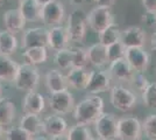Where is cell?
I'll use <instances>...</instances> for the list:
<instances>
[{
    "label": "cell",
    "mask_w": 156,
    "mask_h": 140,
    "mask_svg": "<svg viewBox=\"0 0 156 140\" xmlns=\"http://www.w3.org/2000/svg\"><path fill=\"white\" fill-rule=\"evenodd\" d=\"M19 126L27 131L32 137L41 135L43 133V119L40 114L25 113L21 116L19 121Z\"/></svg>",
    "instance_id": "obj_20"
},
{
    "label": "cell",
    "mask_w": 156,
    "mask_h": 140,
    "mask_svg": "<svg viewBox=\"0 0 156 140\" xmlns=\"http://www.w3.org/2000/svg\"><path fill=\"white\" fill-rule=\"evenodd\" d=\"M19 66V63L14 61L11 56H5L0 54V82L14 83Z\"/></svg>",
    "instance_id": "obj_21"
},
{
    "label": "cell",
    "mask_w": 156,
    "mask_h": 140,
    "mask_svg": "<svg viewBox=\"0 0 156 140\" xmlns=\"http://www.w3.org/2000/svg\"><path fill=\"white\" fill-rule=\"evenodd\" d=\"M121 29L118 23L113 22L111 23L107 28H105L103 32L98 34V40L99 43H101L103 46L108 47L115 42H119L121 40Z\"/></svg>",
    "instance_id": "obj_27"
},
{
    "label": "cell",
    "mask_w": 156,
    "mask_h": 140,
    "mask_svg": "<svg viewBox=\"0 0 156 140\" xmlns=\"http://www.w3.org/2000/svg\"><path fill=\"white\" fill-rule=\"evenodd\" d=\"M126 49L127 48L124 46V43L121 41L115 42V43H113V45L107 47V57H108L110 63L113 62V61L125 59V56H126Z\"/></svg>",
    "instance_id": "obj_33"
},
{
    "label": "cell",
    "mask_w": 156,
    "mask_h": 140,
    "mask_svg": "<svg viewBox=\"0 0 156 140\" xmlns=\"http://www.w3.org/2000/svg\"><path fill=\"white\" fill-rule=\"evenodd\" d=\"M87 21H89V27L99 34L105 28L110 26L111 23L114 22V18L110 7L96 6L87 14Z\"/></svg>",
    "instance_id": "obj_10"
},
{
    "label": "cell",
    "mask_w": 156,
    "mask_h": 140,
    "mask_svg": "<svg viewBox=\"0 0 156 140\" xmlns=\"http://www.w3.org/2000/svg\"><path fill=\"white\" fill-rule=\"evenodd\" d=\"M6 140H33V137L20 126H11L5 131Z\"/></svg>",
    "instance_id": "obj_34"
},
{
    "label": "cell",
    "mask_w": 156,
    "mask_h": 140,
    "mask_svg": "<svg viewBox=\"0 0 156 140\" xmlns=\"http://www.w3.org/2000/svg\"><path fill=\"white\" fill-rule=\"evenodd\" d=\"M142 6L146 12H156V0H142Z\"/></svg>",
    "instance_id": "obj_38"
},
{
    "label": "cell",
    "mask_w": 156,
    "mask_h": 140,
    "mask_svg": "<svg viewBox=\"0 0 156 140\" xmlns=\"http://www.w3.org/2000/svg\"><path fill=\"white\" fill-rule=\"evenodd\" d=\"M142 123L136 117H122L118 120V140H141Z\"/></svg>",
    "instance_id": "obj_7"
},
{
    "label": "cell",
    "mask_w": 156,
    "mask_h": 140,
    "mask_svg": "<svg viewBox=\"0 0 156 140\" xmlns=\"http://www.w3.org/2000/svg\"><path fill=\"white\" fill-rule=\"evenodd\" d=\"M149 83L150 82L148 81L147 76H146L143 73H135L134 74V76H133V78H132V81H130L129 84L136 90L137 92L142 93L143 91L146 90V88L148 87Z\"/></svg>",
    "instance_id": "obj_36"
},
{
    "label": "cell",
    "mask_w": 156,
    "mask_h": 140,
    "mask_svg": "<svg viewBox=\"0 0 156 140\" xmlns=\"http://www.w3.org/2000/svg\"><path fill=\"white\" fill-rule=\"evenodd\" d=\"M68 139L69 140H91L93 137L90 128L86 125L76 124L68 130Z\"/></svg>",
    "instance_id": "obj_30"
},
{
    "label": "cell",
    "mask_w": 156,
    "mask_h": 140,
    "mask_svg": "<svg viewBox=\"0 0 156 140\" xmlns=\"http://www.w3.org/2000/svg\"><path fill=\"white\" fill-rule=\"evenodd\" d=\"M22 56L26 60V63H29L32 66L46 63L48 59L47 47H34V48L25 49L22 52Z\"/></svg>",
    "instance_id": "obj_28"
},
{
    "label": "cell",
    "mask_w": 156,
    "mask_h": 140,
    "mask_svg": "<svg viewBox=\"0 0 156 140\" xmlns=\"http://www.w3.org/2000/svg\"><path fill=\"white\" fill-rule=\"evenodd\" d=\"M46 110V98L42 93L37 91L27 92L22 99V111L23 113L41 114Z\"/></svg>",
    "instance_id": "obj_16"
},
{
    "label": "cell",
    "mask_w": 156,
    "mask_h": 140,
    "mask_svg": "<svg viewBox=\"0 0 156 140\" xmlns=\"http://www.w3.org/2000/svg\"><path fill=\"white\" fill-rule=\"evenodd\" d=\"M125 59L128 61L135 73H144L150 63V56L144 47L127 48Z\"/></svg>",
    "instance_id": "obj_12"
},
{
    "label": "cell",
    "mask_w": 156,
    "mask_h": 140,
    "mask_svg": "<svg viewBox=\"0 0 156 140\" xmlns=\"http://www.w3.org/2000/svg\"><path fill=\"white\" fill-rule=\"evenodd\" d=\"M19 1H20V0H19Z\"/></svg>",
    "instance_id": "obj_51"
},
{
    "label": "cell",
    "mask_w": 156,
    "mask_h": 140,
    "mask_svg": "<svg viewBox=\"0 0 156 140\" xmlns=\"http://www.w3.org/2000/svg\"><path fill=\"white\" fill-rule=\"evenodd\" d=\"M1 95H2V87H1V83H0V97H2Z\"/></svg>",
    "instance_id": "obj_47"
},
{
    "label": "cell",
    "mask_w": 156,
    "mask_h": 140,
    "mask_svg": "<svg viewBox=\"0 0 156 140\" xmlns=\"http://www.w3.org/2000/svg\"><path fill=\"white\" fill-rule=\"evenodd\" d=\"M150 49L156 53V31L150 36Z\"/></svg>",
    "instance_id": "obj_40"
},
{
    "label": "cell",
    "mask_w": 156,
    "mask_h": 140,
    "mask_svg": "<svg viewBox=\"0 0 156 140\" xmlns=\"http://www.w3.org/2000/svg\"><path fill=\"white\" fill-rule=\"evenodd\" d=\"M146 32L141 27L130 26L121 32V42L126 48H134V47H144L146 45Z\"/></svg>",
    "instance_id": "obj_17"
},
{
    "label": "cell",
    "mask_w": 156,
    "mask_h": 140,
    "mask_svg": "<svg viewBox=\"0 0 156 140\" xmlns=\"http://www.w3.org/2000/svg\"><path fill=\"white\" fill-rule=\"evenodd\" d=\"M115 0H97V6H103V7H110L114 4Z\"/></svg>",
    "instance_id": "obj_39"
},
{
    "label": "cell",
    "mask_w": 156,
    "mask_h": 140,
    "mask_svg": "<svg viewBox=\"0 0 156 140\" xmlns=\"http://www.w3.org/2000/svg\"><path fill=\"white\" fill-rule=\"evenodd\" d=\"M91 140H101V139H99V138H92Z\"/></svg>",
    "instance_id": "obj_48"
},
{
    "label": "cell",
    "mask_w": 156,
    "mask_h": 140,
    "mask_svg": "<svg viewBox=\"0 0 156 140\" xmlns=\"http://www.w3.org/2000/svg\"><path fill=\"white\" fill-rule=\"evenodd\" d=\"M155 14H156V12H155Z\"/></svg>",
    "instance_id": "obj_50"
},
{
    "label": "cell",
    "mask_w": 156,
    "mask_h": 140,
    "mask_svg": "<svg viewBox=\"0 0 156 140\" xmlns=\"http://www.w3.org/2000/svg\"><path fill=\"white\" fill-rule=\"evenodd\" d=\"M72 57H73L72 47H68L55 53L54 63L62 70H70L72 68Z\"/></svg>",
    "instance_id": "obj_29"
},
{
    "label": "cell",
    "mask_w": 156,
    "mask_h": 140,
    "mask_svg": "<svg viewBox=\"0 0 156 140\" xmlns=\"http://www.w3.org/2000/svg\"><path fill=\"white\" fill-rule=\"evenodd\" d=\"M49 46V29L46 27H33L23 31L21 36V48L25 50L34 47Z\"/></svg>",
    "instance_id": "obj_8"
},
{
    "label": "cell",
    "mask_w": 156,
    "mask_h": 140,
    "mask_svg": "<svg viewBox=\"0 0 156 140\" xmlns=\"http://www.w3.org/2000/svg\"><path fill=\"white\" fill-rule=\"evenodd\" d=\"M65 76L69 87L76 90H85L90 77V71L80 68H71L70 70H68Z\"/></svg>",
    "instance_id": "obj_24"
},
{
    "label": "cell",
    "mask_w": 156,
    "mask_h": 140,
    "mask_svg": "<svg viewBox=\"0 0 156 140\" xmlns=\"http://www.w3.org/2000/svg\"><path fill=\"white\" fill-rule=\"evenodd\" d=\"M16 117V106L11 97H0V125L6 127L12 125Z\"/></svg>",
    "instance_id": "obj_22"
},
{
    "label": "cell",
    "mask_w": 156,
    "mask_h": 140,
    "mask_svg": "<svg viewBox=\"0 0 156 140\" xmlns=\"http://www.w3.org/2000/svg\"><path fill=\"white\" fill-rule=\"evenodd\" d=\"M108 73L112 80H115L120 83H130L135 71L130 67L128 61L126 59H121V60L111 62L110 67H108Z\"/></svg>",
    "instance_id": "obj_14"
},
{
    "label": "cell",
    "mask_w": 156,
    "mask_h": 140,
    "mask_svg": "<svg viewBox=\"0 0 156 140\" xmlns=\"http://www.w3.org/2000/svg\"><path fill=\"white\" fill-rule=\"evenodd\" d=\"M33 140H50L48 137H46V135H36V137H33Z\"/></svg>",
    "instance_id": "obj_42"
},
{
    "label": "cell",
    "mask_w": 156,
    "mask_h": 140,
    "mask_svg": "<svg viewBox=\"0 0 156 140\" xmlns=\"http://www.w3.org/2000/svg\"><path fill=\"white\" fill-rule=\"evenodd\" d=\"M143 104L148 109H156V82H150L141 93Z\"/></svg>",
    "instance_id": "obj_32"
},
{
    "label": "cell",
    "mask_w": 156,
    "mask_h": 140,
    "mask_svg": "<svg viewBox=\"0 0 156 140\" xmlns=\"http://www.w3.org/2000/svg\"><path fill=\"white\" fill-rule=\"evenodd\" d=\"M46 85L50 93L68 90V88H69L66 76L58 69H50L47 71Z\"/></svg>",
    "instance_id": "obj_19"
},
{
    "label": "cell",
    "mask_w": 156,
    "mask_h": 140,
    "mask_svg": "<svg viewBox=\"0 0 156 140\" xmlns=\"http://www.w3.org/2000/svg\"><path fill=\"white\" fill-rule=\"evenodd\" d=\"M68 123L59 114H49L43 118V133L50 138L68 133Z\"/></svg>",
    "instance_id": "obj_13"
},
{
    "label": "cell",
    "mask_w": 156,
    "mask_h": 140,
    "mask_svg": "<svg viewBox=\"0 0 156 140\" xmlns=\"http://www.w3.org/2000/svg\"><path fill=\"white\" fill-rule=\"evenodd\" d=\"M66 2H70V4H75V5H79L82 2H85V0H64Z\"/></svg>",
    "instance_id": "obj_43"
},
{
    "label": "cell",
    "mask_w": 156,
    "mask_h": 140,
    "mask_svg": "<svg viewBox=\"0 0 156 140\" xmlns=\"http://www.w3.org/2000/svg\"><path fill=\"white\" fill-rule=\"evenodd\" d=\"M4 135H5V132H4V127L0 125V140L4 139Z\"/></svg>",
    "instance_id": "obj_44"
},
{
    "label": "cell",
    "mask_w": 156,
    "mask_h": 140,
    "mask_svg": "<svg viewBox=\"0 0 156 140\" xmlns=\"http://www.w3.org/2000/svg\"><path fill=\"white\" fill-rule=\"evenodd\" d=\"M2 20H4L5 29L8 31L9 33L14 34V35L23 32V29H25L26 23H27L26 19H25L23 15L21 14L19 8H11V9H7L6 12L4 13Z\"/></svg>",
    "instance_id": "obj_15"
},
{
    "label": "cell",
    "mask_w": 156,
    "mask_h": 140,
    "mask_svg": "<svg viewBox=\"0 0 156 140\" xmlns=\"http://www.w3.org/2000/svg\"><path fill=\"white\" fill-rule=\"evenodd\" d=\"M37 2H40L41 5H44V4H47V2H49V1H51V0H36Z\"/></svg>",
    "instance_id": "obj_45"
},
{
    "label": "cell",
    "mask_w": 156,
    "mask_h": 140,
    "mask_svg": "<svg viewBox=\"0 0 156 140\" xmlns=\"http://www.w3.org/2000/svg\"><path fill=\"white\" fill-rule=\"evenodd\" d=\"M73 57H72V68L85 69L89 66L90 61L87 56V50L83 47H72Z\"/></svg>",
    "instance_id": "obj_31"
},
{
    "label": "cell",
    "mask_w": 156,
    "mask_h": 140,
    "mask_svg": "<svg viewBox=\"0 0 156 140\" xmlns=\"http://www.w3.org/2000/svg\"><path fill=\"white\" fill-rule=\"evenodd\" d=\"M141 22L148 28L156 27V14L154 12H144L141 15Z\"/></svg>",
    "instance_id": "obj_37"
},
{
    "label": "cell",
    "mask_w": 156,
    "mask_h": 140,
    "mask_svg": "<svg viewBox=\"0 0 156 140\" xmlns=\"http://www.w3.org/2000/svg\"><path fill=\"white\" fill-rule=\"evenodd\" d=\"M118 118L111 112H104L94 123V130L101 140L118 139Z\"/></svg>",
    "instance_id": "obj_5"
},
{
    "label": "cell",
    "mask_w": 156,
    "mask_h": 140,
    "mask_svg": "<svg viewBox=\"0 0 156 140\" xmlns=\"http://www.w3.org/2000/svg\"><path fill=\"white\" fill-rule=\"evenodd\" d=\"M142 131L147 139L156 140V113L149 114L143 120Z\"/></svg>",
    "instance_id": "obj_35"
},
{
    "label": "cell",
    "mask_w": 156,
    "mask_h": 140,
    "mask_svg": "<svg viewBox=\"0 0 156 140\" xmlns=\"http://www.w3.org/2000/svg\"><path fill=\"white\" fill-rule=\"evenodd\" d=\"M111 81H112V77L108 70H103V69L91 70L85 91L90 95H99V93L107 92L112 88Z\"/></svg>",
    "instance_id": "obj_9"
},
{
    "label": "cell",
    "mask_w": 156,
    "mask_h": 140,
    "mask_svg": "<svg viewBox=\"0 0 156 140\" xmlns=\"http://www.w3.org/2000/svg\"><path fill=\"white\" fill-rule=\"evenodd\" d=\"M110 100L112 106L121 112H128L136 105L137 97L132 90L118 83L112 85L110 90Z\"/></svg>",
    "instance_id": "obj_4"
},
{
    "label": "cell",
    "mask_w": 156,
    "mask_h": 140,
    "mask_svg": "<svg viewBox=\"0 0 156 140\" xmlns=\"http://www.w3.org/2000/svg\"><path fill=\"white\" fill-rule=\"evenodd\" d=\"M50 140H69V139H68V135H66V134H63V135H58V137L50 138Z\"/></svg>",
    "instance_id": "obj_41"
},
{
    "label": "cell",
    "mask_w": 156,
    "mask_h": 140,
    "mask_svg": "<svg viewBox=\"0 0 156 140\" xmlns=\"http://www.w3.org/2000/svg\"><path fill=\"white\" fill-rule=\"evenodd\" d=\"M65 16L64 5L59 0H51L42 6L41 21L47 26H58L61 25Z\"/></svg>",
    "instance_id": "obj_11"
},
{
    "label": "cell",
    "mask_w": 156,
    "mask_h": 140,
    "mask_svg": "<svg viewBox=\"0 0 156 140\" xmlns=\"http://www.w3.org/2000/svg\"><path fill=\"white\" fill-rule=\"evenodd\" d=\"M19 41L16 35L9 33L6 29L0 31V54L5 56H12L16 53Z\"/></svg>",
    "instance_id": "obj_26"
},
{
    "label": "cell",
    "mask_w": 156,
    "mask_h": 140,
    "mask_svg": "<svg viewBox=\"0 0 156 140\" xmlns=\"http://www.w3.org/2000/svg\"><path fill=\"white\" fill-rule=\"evenodd\" d=\"M40 84V73L36 66L29 63H22L19 66L16 77L14 80V85L19 91L30 92L36 91V88Z\"/></svg>",
    "instance_id": "obj_2"
},
{
    "label": "cell",
    "mask_w": 156,
    "mask_h": 140,
    "mask_svg": "<svg viewBox=\"0 0 156 140\" xmlns=\"http://www.w3.org/2000/svg\"><path fill=\"white\" fill-rule=\"evenodd\" d=\"M48 104L55 114L64 116L73 111L75 98L69 90H63L59 92H52L48 97Z\"/></svg>",
    "instance_id": "obj_6"
},
{
    "label": "cell",
    "mask_w": 156,
    "mask_h": 140,
    "mask_svg": "<svg viewBox=\"0 0 156 140\" xmlns=\"http://www.w3.org/2000/svg\"><path fill=\"white\" fill-rule=\"evenodd\" d=\"M66 31L69 34L70 41L72 42H82L86 35V29L89 27L87 14L80 8L72 9L71 13L68 15L66 21Z\"/></svg>",
    "instance_id": "obj_3"
},
{
    "label": "cell",
    "mask_w": 156,
    "mask_h": 140,
    "mask_svg": "<svg viewBox=\"0 0 156 140\" xmlns=\"http://www.w3.org/2000/svg\"><path fill=\"white\" fill-rule=\"evenodd\" d=\"M104 113V100L98 95H89L84 97L73 109V118L76 124L91 125Z\"/></svg>",
    "instance_id": "obj_1"
},
{
    "label": "cell",
    "mask_w": 156,
    "mask_h": 140,
    "mask_svg": "<svg viewBox=\"0 0 156 140\" xmlns=\"http://www.w3.org/2000/svg\"><path fill=\"white\" fill-rule=\"evenodd\" d=\"M86 50H87L90 64H92V66L100 68L106 66L107 63H110L108 57H107V47L103 46L101 43L97 42V43L89 47Z\"/></svg>",
    "instance_id": "obj_25"
},
{
    "label": "cell",
    "mask_w": 156,
    "mask_h": 140,
    "mask_svg": "<svg viewBox=\"0 0 156 140\" xmlns=\"http://www.w3.org/2000/svg\"><path fill=\"white\" fill-rule=\"evenodd\" d=\"M42 6L36 0H20L19 9L27 22L41 21Z\"/></svg>",
    "instance_id": "obj_23"
},
{
    "label": "cell",
    "mask_w": 156,
    "mask_h": 140,
    "mask_svg": "<svg viewBox=\"0 0 156 140\" xmlns=\"http://www.w3.org/2000/svg\"><path fill=\"white\" fill-rule=\"evenodd\" d=\"M70 38L66 27L58 25L49 28V48L54 52H59L69 47Z\"/></svg>",
    "instance_id": "obj_18"
},
{
    "label": "cell",
    "mask_w": 156,
    "mask_h": 140,
    "mask_svg": "<svg viewBox=\"0 0 156 140\" xmlns=\"http://www.w3.org/2000/svg\"><path fill=\"white\" fill-rule=\"evenodd\" d=\"M85 2H89V4H94V5H97V0H85Z\"/></svg>",
    "instance_id": "obj_46"
},
{
    "label": "cell",
    "mask_w": 156,
    "mask_h": 140,
    "mask_svg": "<svg viewBox=\"0 0 156 140\" xmlns=\"http://www.w3.org/2000/svg\"><path fill=\"white\" fill-rule=\"evenodd\" d=\"M4 1H5V0H0V4H2V2H4Z\"/></svg>",
    "instance_id": "obj_49"
}]
</instances>
